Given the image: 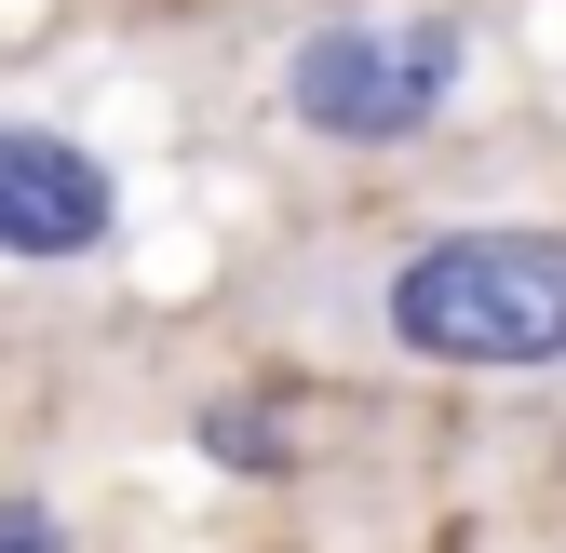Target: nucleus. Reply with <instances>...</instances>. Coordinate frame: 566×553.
Wrapping results in <instances>:
<instances>
[{"mask_svg": "<svg viewBox=\"0 0 566 553\" xmlns=\"http://www.w3.org/2000/svg\"><path fill=\"white\" fill-rule=\"evenodd\" d=\"M202 459H243V472H283V419H256V405H202Z\"/></svg>", "mask_w": 566, "mask_h": 553, "instance_id": "4", "label": "nucleus"}, {"mask_svg": "<svg viewBox=\"0 0 566 553\" xmlns=\"http://www.w3.org/2000/svg\"><path fill=\"white\" fill-rule=\"evenodd\" d=\"M446 95H459V28L446 14H418V28L337 14V28H311L283 54V108H297V135H324V149H405V135H432Z\"/></svg>", "mask_w": 566, "mask_h": 553, "instance_id": "2", "label": "nucleus"}, {"mask_svg": "<svg viewBox=\"0 0 566 553\" xmlns=\"http://www.w3.org/2000/svg\"><path fill=\"white\" fill-rule=\"evenodd\" d=\"M0 553H67V526H54L41 500H0Z\"/></svg>", "mask_w": 566, "mask_h": 553, "instance_id": "5", "label": "nucleus"}, {"mask_svg": "<svg viewBox=\"0 0 566 553\" xmlns=\"http://www.w3.org/2000/svg\"><path fill=\"white\" fill-rule=\"evenodd\" d=\"M378 337L405 365L526 378L566 365V243L553 230H432L378 270Z\"/></svg>", "mask_w": 566, "mask_h": 553, "instance_id": "1", "label": "nucleus"}, {"mask_svg": "<svg viewBox=\"0 0 566 553\" xmlns=\"http://www.w3.org/2000/svg\"><path fill=\"white\" fill-rule=\"evenodd\" d=\"M108 230H122V189H108V163L82 149V135L0 122V257L67 270V257H95Z\"/></svg>", "mask_w": 566, "mask_h": 553, "instance_id": "3", "label": "nucleus"}]
</instances>
